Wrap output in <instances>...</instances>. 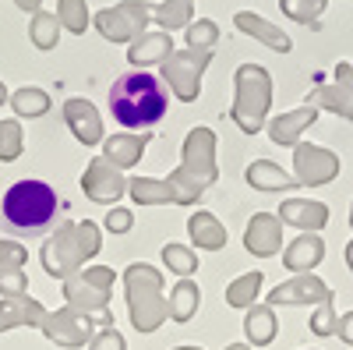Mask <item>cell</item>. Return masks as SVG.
Wrapping results in <instances>:
<instances>
[{
  "label": "cell",
  "instance_id": "obj_16",
  "mask_svg": "<svg viewBox=\"0 0 353 350\" xmlns=\"http://www.w3.org/2000/svg\"><path fill=\"white\" fill-rule=\"evenodd\" d=\"M64 124L71 128V135L81 145H103V138H106L99 110L88 103V99H81V96H74V99L64 103Z\"/></svg>",
  "mask_w": 353,
  "mask_h": 350
},
{
  "label": "cell",
  "instance_id": "obj_49",
  "mask_svg": "<svg viewBox=\"0 0 353 350\" xmlns=\"http://www.w3.org/2000/svg\"><path fill=\"white\" fill-rule=\"evenodd\" d=\"M176 350H201V347H176Z\"/></svg>",
  "mask_w": 353,
  "mask_h": 350
},
{
  "label": "cell",
  "instance_id": "obj_44",
  "mask_svg": "<svg viewBox=\"0 0 353 350\" xmlns=\"http://www.w3.org/2000/svg\"><path fill=\"white\" fill-rule=\"evenodd\" d=\"M14 8L25 11V14H36V11L43 8V0H14Z\"/></svg>",
  "mask_w": 353,
  "mask_h": 350
},
{
  "label": "cell",
  "instance_id": "obj_14",
  "mask_svg": "<svg viewBox=\"0 0 353 350\" xmlns=\"http://www.w3.org/2000/svg\"><path fill=\"white\" fill-rule=\"evenodd\" d=\"M307 103L353 121V64H339L336 68V81L332 85H318V89L307 96Z\"/></svg>",
  "mask_w": 353,
  "mask_h": 350
},
{
  "label": "cell",
  "instance_id": "obj_2",
  "mask_svg": "<svg viewBox=\"0 0 353 350\" xmlns=\"http://www.w3.org/2000/svg\"><path fill=\"white\" fill-rule=\"evenodd\" d=\"M219 170H216V131L212 128H191L184 138V153L181 166L170 173V191L176 206H191L201 198V191L216 184Z\"/></svg>",
  "mask_w": 353,
  "mask_h": 350
},
{
  "label": "cell",
  "instance_id": "obj_4",
  "mask_svg": "<svg viewBox=\"0 0 353 350\" xmlns=\"http://www.w3.org/2000/svg\"><path fill=\"white\" fill-rule=\"evenodd\" d=\"M0 213H4V223L14 233H25V237H36L43 233L53 220H57V191L46 181H18L8 188L4 202H0Z\"/></svg>",
  "mask_w": 353,
  "mask_h": 350
},
{
  "label": "cell",
  "instance_id": "obj_37",
  "mask_svg": "<svg viewBox=\"0 0 353 350\" xmlns=\"http://www.w3.org/2000/svg\"><path fill=\"white\" fill-rule=\"evenodd\" d=\"M184 39H188V50H212L219 43V25L212 18H194L184 28Z\"/></svg>",
  "mask_w": 353,
  "mask_h": 350
},
{
  "label": "cell",
  "instance_id": "obj_29",
  "mask_svg": "<svg viewBox=\"0 0 353 350\" xmlns=\"http://www.w3.org/2000/svg\"><path fill=\"white\" fill-rule=\"evenodd\" d=\"M170 318L173 322H191L194 318V311H198V304H201V290H198V283H191V280H181L173 290H170Z\"/></svg>",
  "mask_w": 353,
  "mask_h": 350
},
{
  "label": "cell",
  "instance_id": "obj_47",
  "mask_svg": "<svg viewBox=\"0 0 353 350\" xmlns=\"http://www.w3.org/2000/svg\"><path fill=\"white\" fill-rule=\"evenodd\" d=\"M226 350H251V343H230Z\"/></svg>",
  "mask_w": 353,
  "mask_h": 350
},
{
  "label": "cell",
  "instance_id": "obj_32",
  "mask_svg": "<svg viewBox=\"0 0 353 350\" xmlns=\"http://www.w3.org/2000/svg\"><path fill=\"white\" fill-rule=\"evenodd\" d=\"M329 8V0H279V11L290 18V21H297V25H307L311 32H318L321 28V14H325Z\"/></svg>",
  "mask_w": 353,
  "mask_h": 350
},
{
  "label": "cell",
  "instance_id": "obj_6",
  "mask_svg": "<svg viewBox=\"0 0 353 350\" xmlns=\"http://www.w3.org/2000/svg\"><path fill=\"white\" fill-rule=\"evenodd\" d=\"M124 290H128V308H131V326L138 333H156L166 318L170 304L163 298V273L149 262H134L124 269Z\"/></svg>",
  "mask_w": 353,
  "mask_h": 350
},
{
  "label": "cell",
  "instance_id": "obj_23",
  "mask_svg": "<svg viewBox=\"0 0 353 350\" xmlns=\"http://www.w3.org/2000/svg\"><path fill=\"white\" fill-rule=\"evenodd\" d=\"M46 308L32 298H4L0 301V333L4 329H18V326H43Z\"/></svg>",
  "mask_w": 353,
  "mask_h": 350
},
{
  "label": "cell",
  "instance_id": "obj_33",
  "mask_svg": "<svg viewBox=\"0 0 353 350\" xmlns=\"http://www.w3.org/2000/svg\"><path fill=\"white\" fill-rule=\"evenodd\" d=\"M261 283H265V276H261L258 269L237 276V280L226 286V304H230V308H251V304L258 301V294H261Z\"/></svg>",
  "mask_w": 353,
  "mask_h": 350
},
{
  "label": "cell",
  "instance_id": "obj_36",
  "mask_svg": "<svg viewBox=\"0 0 353 350\" xmlns=\"http://www.w3.org/2000/svg\"><path fill=\"white\" fill-rule=\"evenodd\" d=\"M25 149V135H21V121L8 117L0 121V163H14Z\"/></svg>",
  "mask_w": 353,
  "mask_h": 350
},
{
  "label": "cell",
  "instance_id": "obj_45",
  "mask_svg": "<svg viewBox=\"0 0 353 350\" xmlns=\"http://www.w3.org/2000/svg\"><path fill=\"white\" fill-rule=\"evenodd\" d=\"M346 266H350V273H353V241L346 244Z\"/></svg>",
  "mask_w": 353,
  "mask_h": 350
},
{
  "label": "cell",
  "instance_id": "obj_46",
  "mask_svg": "<svg viewBox=\"0 0 353 350\" xmlns=\"http://www.w3.org/2000/svg\"><path fill=\"white\" fill-rule=\"evenodd\" d=\"M8 99H11V96H8V85H4V81H0V106H4Z\"/></svg>",
  "mask_w": 353,
  "mask_h": 350
},
{
  "label": "cell",
  "instance_id": "obj_15",
  "mask_svg": "<svg viewBox=\"0 0 353 350\" xmlns=\"http://www.w3.org/2000/svg\"><path fill=\"white\" fill-rule=\"evenodd\" d=\"M244 248L258 258H272L283 251V220L276 213H254L244 230Z\"/></svg>",
  "mask_w": 353,
  "mask_h": 350
},
{
  "label": "cell",
  "instance_id": "obj_42",
  "mask_svg": "<svg viewBox=\"0 0 353 350\" xmlns=\"http://www.w3.org/2000/svg\"><path fill=\"white\" fill-rule=\"evenodd\" d=\"M110 233H128L131 226H134V216H131V209H121V206H113L110 213H106V223H103Z\"/></svg>",
  "mask_w": 353,
  "mask_h": 350
},
{
  "label": "cell",
  "instance_id": "obj_38",
  "mask_svg": "<svg viewBox=\"0 0 353 350\" xmlns=\"http://www.w3.org/2000/svg\"><path fill=\"white\" fill-rule=\"evenodd\" d=\"M336 322H339V315H336V304L329 298V301H321L318 311L311 315V333L314 336H336Z\"/></svg>",
  "mask_w": 353,
  "mask_h": 350
},
{
  "label": "cell",
  "instance_id": "obj_18",
  "mask_svg": "<svg viewBox=\"0 0 353 350\" xmlns=\"http://www.w3.org/2000/svg\"><path fill=\"white\" fill-rule=\"evenodd\" d=\"M314 121H318V106L304 103V106H297V110L276 113L265 128H269V138H272L276 145H286V149H293V145L301 142V135H304Z\"/></svg>",
  "mask_w": 353,
  "mask_h": 350
},
{
  "label": "cell",
  "instance_id": "obj_24",
  "mask_svg": "<svg viewBox=\"0 0 353 350\" xmlns=\"http://www.w3.org/2000/svg\"><path fill=\"white\" fill-rule=\"evenodd\" d=\"M248 184L254 188V191H293V188H301L297 184V177L293 173H286L279 163H272V159H254L251 166H248Z\"/></svg>",
  "mask_w": 353,
  "mask_h": 350
},
{
  "label": "cell",
  "instance_id": "obj_12",
  "mask_svg": "<svg viewBox=\"0 0 353 350\" xmlns=\"http://www.w3.org/2000/svg\"><path fill=\"white\" fill-rule=\"evenodd\" d=\"M81 191H85V198H92V202H99V206L113 209L117 198L128 195V177L110 159L96 156L92 163L85 166V173H81Z\"/></svg>",
  "mask_w": 353,
  "mask_h": 350
},
{
  "label": "cell",
  "instance_id": "obj_7",
  "mask_svg": "<svg viewBox=\"0 0 353 350\" xmlns=\"http://www.w3.org/2000/svg\"><path fill=\"white\" fill-rule=\"evenodd\" d=\"M212 64V50H173L159 64V78L181 103H194L201 96V75Z\"/></svg>",
  "mask_w": 353,
  "mask_h": 350
},
{
  "label": "cell",
  "instance_id": "obj_40",
  "mask_svg": "<svg viewBox=\"0 0 353 350\" xmlns=\"http://www.w3.org/2000/svg\"><path fill=\"white\" fill-rule=\"evenodd\" d=\"M28 251L18 241H0V269H25Z\"/></svg>",
  "mask_w": 353,
  "mask_h": 350
},
{
  "label": "cell",
  "instance_id": "obj_9",
  "mask_svg": "<svg viewBox=\"0 0 353 350\" xmlns=\"http://www.w3.org/2000/svg\"><path fill=\"white\" fill-rule=\"evenodd\" d=\"M110 294H113V269L110 266H92L71 280H64V301L74 311H110Z\"/></svg>",
  "mask_w": 353,
  "mask_h": 350
},
{
  "label": "cell",
  "instance_id": "obj_34",
  "mask_svg": "<svg viewBox=\"0 0 353 350\" xmlns=\"http://www.w3.org/2000/svg\"><path fill=\"white\" fill-rule=\"evenodd\" d=\"M163 266L170 269V273H176L181 280H191V273L198 269V255L188 248V244H166L163 248Z\"/></svg>",
  "mask_w": 353,
  "mask_h": 350
},
{
  "label": "cell",
  "instance_id": "obj_1",
  "mask_svg": "<svg viewBox=\"0 0 353 350\" xmlns=\"http://www.w3.org/2000/svg\"><path fill=\"white\" fill-rule=\"evenodd\" d=\"M166 106H170V93L163 78H156L152 71H128L110 89V113L128 131L159 124L166 117Z\"/></svg>",
  "mask_w": 353,
  "mask_h": 350
},
{
  "label": "cell",
  "instance_id": "obj_17",
  "mask_svg": "<svg viewBox=\"0 0 353 350\" xmlns=\"http://www.w3.org/2000/svg\"><path fill=\"white\" fill-rule=\"evenodd\" d=\"M276 216L283 220V226H297L301 233H318L329 223V206L314 198H286Z\"/></svg>",
  "mask_w": 353,
  "mask_h": 350
},
{
  "label": "cell",
  "instance_id": "obj_35",
  "mask_svg": "<svg viewBox=\"0 0 353 350\" xmlns=\"http://www.w3.org/2000/svg\"><path fill=\"white\" fill-rule=\"evenodd\" d=\"M57 18L71 36H85L88 28V0H57Z\"/></svg>",
  "mask_w": 353,
  "mask_h": 350
},
{
  "label": "cell",
  "instance_id": "obj_39",
  "mask_svg": "<svg viewBox=\"0 0 353 350\" xmlns=\"http://www.w3.org/2000/svg\"><path fill=\"white\" fill-rule=\"evenodd\" d=\"M28 280L25 269H0V298H25Z\"/></svg>",
  "mask_w": 353,
  "mask_h": 350
},
{
  "label": "cell",
  "instance_id": "obj_20",
  "mask_svg": "<svg viewBox=\"0 0 353 350\" xmlns=\"http://www.w3.org/2000/svg\"><path fill=\"white\" fill-rule=\"evenodd\" d=\"M321 258H325V241H321L318 233H301V237H293V241L283 248V266H286L293 276L318 269Z\"/></svg>",
  "mask_w": 353,
  "mask_h": 350
},
{
  "label": "cell",
  "instance_id": "obj_48",
  "mask_svg": "<svg viewBox=\"0 0 353 350\" xmlns=\"http://www.w3.org/2000/svg\"><path fill=\"white\" fill-rule=\"evenodd\" d=\"M350 226H353V202H350Z\"/></svg>",
  "mask_w": 353,
  "mask_h": 350
},
{
  "label": "cell",
  "instance_id": "obj_11",
  "mask_svg": "<svg viewBox=\"0 0 353 350\" xmlns=\"http://www.w3.org/2000/svg\"><path fill=\"white\" fill-rule=\"evenodd\" d=\"M43 336L53 340L57 347H68V350H78L85 347L88 340L96 336V322H92V315H85V311H74V308H61V311H46L43 318Z\"/></svg>",
  "mask_w": 353,
  "mask_h": 350
},
{
  "label": "cell",
  "instance_id": "obj_21",
  "mask_svg": "<svg viewBox=\"0 0 353 350\" xmlns=\"http://www.w3.org/2000/svg\"><path fill=\"white\" fill-rule=\"evenodd\" d=\"M233 25H237L244 36H251V39L265 43V46L276 50V53H290V50H293V39L283 32V28H279V25H272L269 18L254 14V11H237V14H233Z\"/></svg>",
  "mask_w": 353,
  "mask_h": 350
},
{
  "label": "cell",
  "instance_id": "obj_30",
  "mask_svg": "<svg viewBox=\"0 0 353 350\" xmlns=\"http://www.w3.org/2000/svg\"><path fill=\"white\" fill-rule=\"evenodd\" d=\"M128 195L138 202V206H166V202H173L170 181H159V177H131Z\"/></svg>",
  "mask_w": 353,
  "mask_h": 350
},
{
  "label": "cell",
  "instance_id": "obj_19",
  "mask_svg": "<svg viewBox=\"0 0 353 350\" xmlns=\"http://www.w3.org/2000/svg\"><path fill=\"white\" fill-rule=\"evenodd\" d=\"M152 135L149 131H121V135H110L103 138V159H110L117 170H131L145 149H149Z\"/></svg>",
  "mask_w": 353,
  "mask_h": 350
},
{
  "label": "cell",
  "instance_id": "obj_3",
  "mask_svg": "<svg viewBox=\"0 0 353 350\" xmlns=\"http://www.w3.org/2000/svg\"><path fill=\"white\" fill-rule=\"evenodd\" d=\"M103 248V233L92 220L85 223H64L53 237L43 244L39 258H43V269L53 280H71L81 273V266L88 258H96Z\"/></svg>",
  "mask_w": 353,
  "mask_h": 350
},
{
  "label": "cell",
  "instance_id": "obj_31",
  "mask_svg": "<svg viewBox=\"0 0 353 350\" xmlns=\"http://www.w3.org/2000/svg\"><path fill=\"white\" fill-rule=\"evenodd\" d=\"M50 93L46 89H39V85H21L18 93H11V106H14V113L18 117H43V113H50Z\"/></svg>",
  "mask_w": 353,
  "mask_h": 350
},
{
  "label": "cell",
  "instance_id": "obj_13",
  "mask_svg": "<svg viewBox=\"0 0 353 350\" xmlns=\"http://www.w3.org/2000/svg\"><path fill=\"white\" fill-rule=\"evenodd\" d=\"M332 298V290L329 283L314 276V273H301V276H293L279 286H272V294H269V304L272 308H290V304H321V301H329Z\"/></svg>",
  "mask_w": 353,
  "mask_h": 350
},
{
  "label": "cell",
  "instance_id": "obj_5",
  "mask_svg": "<svg viewBox=\"0 0 353 350\" xmlns=\"http://www.w3.org/2000/svg\"><path fill=\"white\" fill-rule=\"evenodd\" d=\"M272 110V75L261 64H241L233 75V106L230 121L237 124L244 135H258L269 124Z\"/></svg>",
  "mask_w": 353,
  "mask_h": 350
},
{
  "label": "cell",
  "instance_id": "obj_26",
  "mask_svg": "<svg viewBox=\"0 0 353 350\" xmlns=\"http://www.w3.org/2000/svg\"><path fill=\"white\" fill-rule=\"evenodd\" d=\"M244 333H248V343L254 347H269L279 333V322H276V311L272 304H251L248 308V318H244Z\"/></svg>",
  "mask_w": 353,
  "mask_h": 350
},
{
  "label": "cell",
  "instance_id": "obj_41",
  "mask_svg": "<svg viewBox=\"0 0 353 350\" xmlns=\"http://www.w3.org/2000/svg\"><path fill=\"white\" fill-rule=\"evenodd\" d=\"M88 350H128V343L113 326H103L92 340H88Z\"/></svg>",
  "mask_w": 353,
  "mask_h": 350
},
{
  "label": "cell",
  "instance_id": "obj_27",
  "mask_svg": "<svg viewBox=\"0 0 353 350\" xmlns=\"http://www.w3.org/2000/svg\"><path fill=\"white\" fill-rule=\"evenodd\" d=\"M152 21L163 32H176V28H188L194 21V0H163L152 8Z\"/></svg>",
  "mask_w": 353,
  "mask_h": 350
},
{
  "label": "cell",
  "instance_id": "obj_10",
  "mask_svg": "<svg viewBox=\"0 0 353 350\" xmlns=\"http://www.w3.org/2000/svg\"><path fill=\"white\" fill-rule=\"evenodd\" d=\"M339 156L325 145H311V142H297L293 145V177H297L301 188H321L332 184L339 177Z\"/></svg>",
  "mask_w": 353,
  "mask_h": 350
},
{
  "label": "cell",
  "instance_id": "obj_8",
  "mask_svg": "<svg viewBox=\"0 0 353 350\" xmlns=\"http://www.w3.org/2000/svg\"><path fill=\"white\" fill-rule=\"evenodd\" d=\"M152 8L156 4H149V0H121L113 8H103L92 21L106 43H128L131 46L138 36H145V28L152 21Z\"/></svg>",
  "mask_w": 353,
  "mask_h": 350
},
{
  "label": "cell",
  "instance_id": "obj_25",
  "mask_svg": "<svg viewBox=\"0 0 353 350\" xmlns=\"http://www.w3.org/2000/svg\"><path fill=\"white\" fill-rule=\"evenodd\" d=\"M188 233H191L194 248H201V251H219V248H226V226H223L212 213H205V209L191 213Z\"/></svg>",
  "mask_w": 353,
  "mask_h": 350
},
{
  "label": "cell",
  "instance_id": "obj_43",
  "mask_svg": "<svg viewBox=\"0 0 353 350\" xmlns=\"http://www.w3.org/2000/svg\"><path fill=\"white\" fill-rule=\"evenodd\" d=\"M336 336H339L346 347H353V311L339 315V322H336Z\"/></svg>",
  "mask_w": 353,
  "mask_h": 350
},
{
  "label": "cell",
  "instance_id": "obj_28",
  "mask_svg": "<svg viewBox=\"0 0 353 350\" xmlns=\"http://www.w3.org/2000/svg\"><path fill=\"white\" fill-rule=\"evenodd\" d=\"M61 18H57L53 11H36L32 14V21H28V43H32L36 50H43V53H50V50H57V43H61Z\"/></svg>",
  "mask_w": 353,
  "mask_h": 350
},
{
  "label": "cell",
  "instance_id": "obj_22",
  "mask_svg": "<svg viewBox=\"0 0 353 350\" xmlns=\"http://www.w3.org/2000/svg\"><path fill=\"white\" fill-rule=\"evenodd\" d=\"M170 53H173V36L156 28V32H145L128 46V61L138 68H149V64H163Z\"/></svg>",
  "mask_w": 353,
  "mask_h": 350
}]
</instances>
